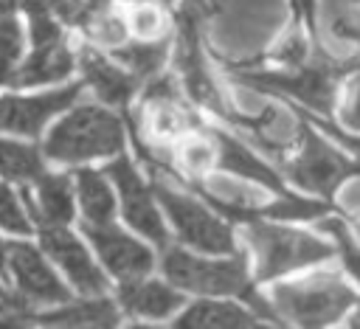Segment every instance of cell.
<instances>
[{
	"instance_id": "obj_20",
	"label": "cell",
	"mask_w": 360,
	"mask_h": 329,
	"mask_svg": "<svg viewBox=\"0 0 360 329\" xmlns=\"http://www.w3.org/2000/svg\"><path fill=\"white\" fill-rule=\"evenodd\" d=\"M256 318H259L256 312H248L236 304L200 301V304H191L174 321V326H253Z\"/></svg>"
},
{
	"instance_id": "obj_6",
	"label": "cell",
	"mask_w": 360,
	"mask_h": 329,
	"mask_svg": "<svg viewBox=\"0 0 360 329\" xmlns=\"http://www.w3.org/2000/svg\"><path fill=\"white\" fill-rule=\"evenodd\" d=\"M298 135H301V152L298 157H292L284 172L287 177L307 188V191H315V194H323L329 197L343 180L360 174V160H349L343 152H338L335 146H329L312 127H309V118H304L298 124Z\"/></svg>"
},
{
	"instance_id": "obj_15",
	"label": "cell",
	"mask_w": 360,
	"mask_h": 329,
	"mask_svg": "<svg viewBox=\"0 0 360 329\" xmlns=\"http://www.w3.org/2000/svg\"><path fill=\"white\" fill-rule=\"evenodd\" d=\"M211 141L217 143V160L225 172H233V174H242L248 180H256L259 186H267L278 194H284V183L281 177L276 174V169H270L267 163H262L245 143H239L236 138L225 135V132H211Z\"/></svg>"
},
{
	"instance_id": "obj_9",
	"label": "cell",
	"mask_w": 360,
	"mask_h": 329,
	"mask_svg": "<svg viewBox=\"0 0 360 329\" xmlns=\"http://www.w3.org/2000/svg\"><path fill=\"white\" fill-rule=\"evenodd\" d=\"M107 174L115 180L118 191H121V200H124V214L129 219V225H135L143 236H149L152 242H158L160 247H166L169 242V233L160 222V214L158 208L152 205V197L143 186V180L138 177V172L132 169V163L127 157H118L107 166Z\"/></svg>"
},
{
	"instance_id": "obj_21",
	"label": "cell",
	"mask_w": 360,
	"mask_h": 329,
	"mask_svg": "<svg viewBox=\"0 0 360 329\" xmlns=\"http://www.w3.org/2000/svg\"><path fill=\"white\" fill-rule=\"evenodd\" d=\"M76 183H79V200H82L84 219L93 225L112 222V194H110V186L104 183V177L98 172L82 169Z\"/></svg>"
},
{
	"instance_id": "obj_19",
	"label": "cell",
	"mask_w": 360,
	"mask_h": 329,
	"mask_svg": "<svg viewBox=\"0 0 360 329\" xmlns=\"http://www.w3.org/2000/svg\"><path fill=\"white\" fill-rule=\"evenodd\" d=\"M25 321L59 323V326H112L118 321V312L110 301H79V304H65L62 309L53 312L25 315Z\"/></svg>"
},
{
	"instance_id": "obj_18",
	"label": "cell",
	"mask_w": 360,
	"mask_h": 329,
	"mask_svg": "<svg viewBox=\"0 0 360 329\" xmlns=\"http://www.w3.org/2000/svg\"><path fill=\"white\" fill-rule=\"evenodd\" d=\"M31 214L42 225H68L73 219V197L70 183L62 174H39L37 177V205H31Z\"/></svg>"
},
{
	"instance_id": "obj_10",
	"label": "cell",
	"mask_w": 360,
	"mask_h": 329,
	"mask_svg": "<svg viewBox=\"0 0 360 329\" xmlns=\"http://www.w3.org/2000/svg\"><path fill=\"white\" fill-rule=\"evenodd\" d=\"M42 247L51 259H56V264L68 273L76 290L87 295H98L107 290V278L101 276V270L90 262L82 242L62 225H42Z\"/></svg>"
},
{
	"instance_id": "obj_16",
	"label": "cell",
	"mask_w": 360,
	"mask_h": 329,
	"mask_svg": "<svg viewBox=\"0 0 360 329\" xmlns=\"http://www.w3.org/2000/svg\"><path fill=\"white\" fill-rule=\"evenodd\" d=\"M82 67H84V76H87V84L96 90V96L107 104H127L129 96L135 93V73H124L118 67H112V62H107L101 53L84 48L82 51Z\"/></svg>"
},
{
	"instance_id": "obj_31",
	"label": "cell",
	"mask_w": 360,
	"mask_h": 329,
	"mask_svg": "<svg viewBox=\"0 0 360 329\" xmlns=\"http://www.w3.org/2000/svg\"><path fill=\"white\" fill-rule=\"evenodd\" d=\"M132 28H135V34L152 37V34H158V31L163 28V17H160V11L152 8V6H141V8L132 11Z\"/></svg>"
},
{
	"instance_id": "obj_36",
	"label": "cell",
	"mask_w": 360,
	"mask_h": 329,
	"mask_svg": "<svg viewBox=\"0 0 360 329\" xmlns=\"http://www.w3.org/2000/svg\"><path fill=\"white\" fill-rule=\"evenodd\" d=\"M6 253H8V247L0 245V273H3V267H6Z\"/></svg>"
},
{
	"instance_id": "obj_32",
	"label": "cell",
	"mask_w": 360,
	"mask_h": 329,
	"mask_svg": "<svg viewBox=\"0 0 360 329\" xmlns=\"http://www.w3.org/2000/svg\"><path fill=\"white\" fill-rule=\"evenodd\" d=\"M343 121H346L352 129H360V70L352 73V87H349V96H346Z\"/></svg>"
},
{
	"instance_id": "obj_22",
	"label": "cell",
	"mask_w": 360,
	"mask_h": 329,
	"mask_svg": "<svg viewBox=\"0 0 360 329\" xmlns=\"http://www.w3.org/2000/svg\"><path fill=\"white\" fill-rule=\"evenodd\" d=\"M0 174L11 180H37L42 174L39 152L14 141H0Z\"/></svg>"
},
{
	"instance_id": "obj_30",
	"label": "cell",
	"mask_w": 360,
	"mask_h": 329,
	"mask_svg": "<svg viewBox=\"0 0 360 329\" xmlns=\"http://www.w3.org/2000/svg\"><path fill=\"white\" fill-rule=\"evenodd\" d=\"M214 152L217 146H208L202 138H194L186 143L183 149V163L191 169V172H205L211 163H214Z\"/></svg>"
},
{
	"instance_id": "obj_1",
	"label": "cell",
	"mask_w": 360,
	"mask_h": 329,
	"mask_svg": "<svg viewBox=\"0 0 360 329\" xmlns=\"http://www.w3.org/2000/svg\"><path fill=\"white\" fill-rule=\"evenodd\" d=\"M354 70H360V53L352 59H332L321 51V45H315V53L298 65V67H287V70H236V82L253 87V90H264V93H278L287 98L301 101L307 110L318 112V115H329L335 107V90L338 82L343 76H352Z\"/></svg>"
},
{
	"instance_id": "obj_37",
	"label": "cell",
	"mask_w": 360,
	"mask_h": 329,
	"mask_svg": "<svg viewBox=\"0 0 360 329\" xmlns=\"http://www.w3.org/2000/svg\"><path fill=\"white\" fill-rule=\"evenodd\" d=\"M214 3H217V0H205V6H208V8H211V6H214Z\"/></svg>"
},
{
	"instance_id": "obj_27",
	"label": "cell",
	"mask_w": 360,
	"mask_h": 329,
	"mask_svg": "<svg viewBox=\"0 0 360 329\" xmlns=\"http://www.w3.org/2000/svg\"><path fill=\"white\" fill-rule=\"evenodd\" d=\"M0 225L6 231H11V233H28L31 231L28 217L22 214L20 202L14 200V194L6 186H0Z\"/></svg>"
},
{
	"instance_id": "obj_35",
	"label": "cell",
	"mask_w": 360,
	"mask_h": 329,
	"mask_svg": "<svg viewBox=\"0 0 360 329\" xmlns=\"http://www.w3.org/2000/svg\"><path fill=\"white\" fill-rule=\"evenodd\" d=\"M292 6H295V17L298 20L304 17L309 31H315V0H292Z\"/></svg>"
},
{
	"instance_id": "obj_7",
	"label": "cell",
	"mask_w": 360,
	"mask_h": 329,
	"mask_svg": "<svg viewBox=\"0 0 360 329\" xmlns=\"http://www.w3.org/2000/svg\"><path fill=\"white\" fill-rule=\"evenodd\" d=\"M155 194L163 202L166 214L172 217V222L186 245L205 250V253H228V256L236 253L231 228L225 222H219L214 214H208L197 200H191L180 191H172L166 183L158 180V174H155Z\"/></svg>"
},
{
	"instance_id": "obj_5",
	"label": "cell",
	"mask_w": 360,
	"mask_h": 329,
	"mask_svg": "<svg viewBox=\"0 0 360 329\" xmlns=\"http://www.w3.org/2000/svg\"><path fill=\"white\" fill-rule=\"evenodd\" d=\"M248 239L256 250V259H259L256 276L262 281L332 256V245L321 242L318 236L304 233V231H292L284 225L262 222V217L248 222Z\"/></svg>"
},
{
	"instance_id": "obj_29",
	"label": "cell",
	"mask_w": 360,
	"mask_h": 329,
	"mask_svg": "<svg viewBox=\"0 0 360 329\" xmlns=\"http://www.w3.org/2000/svg\"><path fill=\"white\" fill-rule=\"evenodd\" d=\"M276 59L284 62L287 67H298V65H304V62L309 59V56H307V42H304V37H301L298 28L290 31V37L284 39V45L276 51Z\"/></svg>"
},
{
	"instance_id": "obj_8",
	"label": "cell",
	"mask_w": 360,
	"mask_h": 329,
	"mask_svg": "<svg viewBox=\"0 0 360 329\" xmlns=\"http://www.w3.org/2000/svg\"><path fill=\"white\" fill-rule=\"evenodd\" d=\"M205 8L186 0V6L180 8L177 14V22H180V37H177V67L183 73V82L191 93L194 101L217 110V112H225L222 104H219V96H217V87L205 70V62H202V48H200V20H202Z\"/></svg>"
},
{
	"instance_id": "obj_28",
	"label": "cell",
	"mask_w": 360,
	"mask_h": 329,
	"mask_svg": "<svg viewBox=\"0 0 360 329\" xmlns=\"http://www.w3.org/2000/svg\"><path fill=\"white\" fill-rule=\"evenodd\" d=\"M158 110H155V118H152V129L155 135L160 138H169V135H180L183 132V112H177L169 101H155Z\"/></svg>"
},
{
	"instance_id": "obj_12",
	"label": "cell",
	"mask_w": 360,
	"mask_h": 329,
	"mask_svg": "<svg viewBox=\"0 0 360 329\" xmlns=\"http://www.w3.org/2000/svg\"><path fill=\"white\" fill-rule=\"evenodd\" d=\"M79 84H68L62 90H51L45 96H31V98H17V96H6L0 98V129L8 132H20V135H39L42 124L70 107L79 96Z\"/></svg>"
},
{
	"instance_id": "obj_3",
	"label": "cell",
	"mask_w": 360,
	"mask_h": 329,
	"mask_svg": "<svg viewBox=\"0 0 360 329\" xmlns=\"http://www.w3.org/2000/svg\"><path fill=\"white\" fill-rule=\"evenodd\" d=\"M124 146L121 121L101 107H76L45 138L42 152L59 163H82L101 155H115Z\"/></svg>"
},
{
	"instance_id": "obj_13",
	"label": "cell",
	"mask_w": 360,
	"mask_h": 329,
	"mask_svg": "<svg viewBox=\"0 0 360 329\" xmlns=\"http://www.w3.org/2000/svg\"><path fill=\"white\" fill-rule=\"evenodd\" d=\"M8 264H11V273L17 278V287H20L22 298L39 301V304L68 301V290L53 276V270L45 264V259L39 256V250H34L31 245L11 242L8 245Z\"/></svg>"
},
{
	"instance_id": "obj_4",
	"label": "cell",
	"mask_w": 360,
	"mask_h": 329,
	"mask_svg": "<svg viewBox=\"0 0 360 329\" xmlns=\"http://www.w3.org/2000/svg\"><path fill=\"white\" fill-rule=\"evenodd\" d=\"M273 298H276L278 318L298 326L335 323L357 304L352 287L340 281V276L335 273H321L295 284H281L276 287Z\"/></svg>"
},
{
	"instance_id": "obj_34",
	"label": "cell",
	"mask_w": 360,
	"mask_h": 329,
	"mask_svg": "<svg viewBox=\"0 0 360 329\" xmlns=\"http://www.w3.org/2000/svg\"><path fill=\"white\" fill-rule=\"evenodd\" d=\"M146 101H174V96H177V90H174V82L169 79V76H160V79H155L149 87H146Z\"/></svg>"
},
{
	"instance_id": "obj_26",
	"label": "cell",
	"mask_w": 360,
	"mask_h": 329,
	"mask_svg": "<svg viewBox=\"0 0 360 329\" xmlns=\"http://www.w3.org/2000/svg\"><path fill=\"white\" fill-rule=\"evenodd\" d=\"M84 31H87L90 39L104 42V45H118V42L124 39V34H127L124 22H121L118 17H112V14H107V8L98 11V14L84 25Z\"/></svg>"
},
{
	"instance_id": "obj_23",
	"label": "cell",
	"mask_w": 360,
	"mask_h": 329,
	"mask_svg": "<svg viewBox=\"0 0 360 329\" xmlns=\"http://www.w3.org/2000/svg\"><path fill=\"white\" fill-rule=\"evenodd\" d=\"M166 48H169V39H158V42H135V45H127V48H118L112 51V56L127 65L135 76H152L163 59H166Z\"/></svg>"
},
{
	"instance_id": "obj_24",
	"label": "cell",
	"mask_w": 360,
	"mask_h": 329,
	"mask_svg": "<svg viewBox=\"0 0 360 329\" xmlns=\"http://www.w3.org/2000/svg\"><path fill=\"white\" fill-rule=\"evenodd\" d=\"M318 228L335 236L338 250H340V256H343V267L354 276V281H360V245L349 236L346 222H343V219H338V217H326V219H321V222H318Z\"/></svg>"
},
{
	"instance_id": "obj_14",
	"label": "cell",
	"mask_w": 360,
	"mask_h": 329,
	"mask_svg": "<svg viewBox=\"0 0 360 329\" xmlns=\"http://www.w3.org/2000/svg\"><path fill=\"white\" fill-rule=\"evenodd\" d=\"M70 70H73V56L65 45V37H56V39L34 42L31 59L11 76V84L28 87L39 82H53V79H65Z\"/></svg>"
},
{
	"instance_id": "obj_2",
	"label": "cell",
	"mask_w": 360,
	"mask_h": 329,
	"mask_svg": "<svg viewBox=\"0 0 360 329\" xmlns=\"http://www.w3.org/2000/svg\"><path fill=\"white\" fill-rule=\"evenodd\" d=\"M163 273L180 290L202 292V295H239L253 307V312L259 318L281 321L276 307H270L248 281V267L239 253H233L231 259H222V262H208V259H197L186 250L169 247L163 256Z\"/></svg>"
},
{
	"instance_id": "obj_17",
	"label": "cell",
	"mask_w": 360,
	"mask_h": 329,
	"mask_svg": "<svg viewBox=\"0 0 360 329\" xmlns=\"http://www.w3.org/2000/svg\"><path fill=\"white\" fill-rule=\"evenodd\" d=\"M118 298L127 312L143 315V318H166L169 312H174L183 304L180 292L169 290L166 284L138 281V278H127L118 290Z\"/></svg>"
},
{
	"instance_id": "obj_38",
	"label": "cell",
	"mask_w": 360,
	"mask_h": 329,
	"mask_svg": "<svg viewBox=\"0 0 360 329\" xmlns=\"http://www.w3.org/2000/svg\"><path fill=\"white\" fill-rule=\"evenodd\" d=\"M357 236H360V222H357Z\"/></svg>"
},
{
	"instance_id": "obj_25",
	"label": "cell",
	"mask_w": 360,
	"mask_h": 329,
	"mask_svg": "<svg viewBox=\"0 0 360 329\" xmlns=\"http://www.w3.org/2000/svg\"><path fill=\"white\" fill-rule=\"evenodd\" d=\"M20 53V28L11 14H0V84L11 82V65Z\"/></svg>"
},
{
	"instance_id": "obj_33",
	"label": "cell",
	"mask_w": 360,
	"mask_h": 329,
	"mask_svg": "<svg viewBox=\"0 0 360 329\" xmlns=\"http://www.w3.org/2000/svg\"><path fill=\"white\" fill-rule=\"evenodd\" d=\"M312 121H318V124H321V129H323L326 135H332V138H335L340 146H346V149H349V152H352V155L360 160V138H357V135H349V132L338 129V127H335V124H332L326 115H321V118H312Z\"/></svg>"
},
{
	"instance_id": "obj_11",
	"label": "cell",
	"mask_w": 360,
	"mask_h": 329,
	"mask_svg": "<svg viewBox=\"0 0 360 329\" xmlns=\"http://www.w3.org/2000/svg\"><path fill=\"white\" fill-rule=\"evenodd\" d=\"M84 233L90 236V242L96 245L98 256L104 259V264L118 276V278H141L143 273L152 270V253L129 239L121 228H115L112 222H104V225H93V222H84Z\"/></svg>"
}]
</instances>
